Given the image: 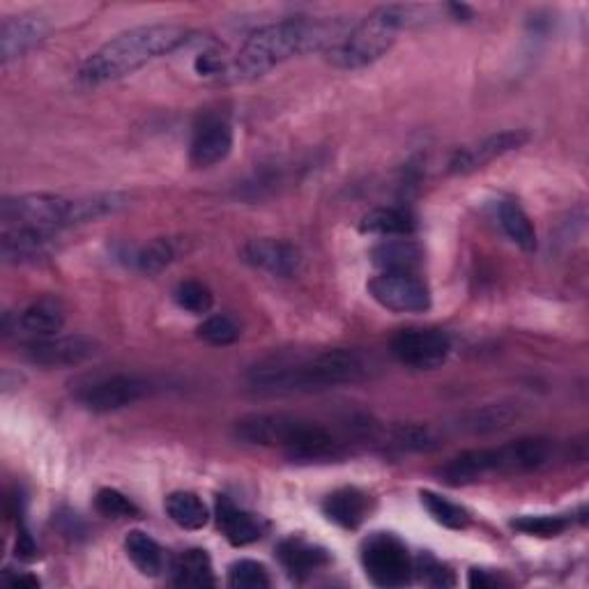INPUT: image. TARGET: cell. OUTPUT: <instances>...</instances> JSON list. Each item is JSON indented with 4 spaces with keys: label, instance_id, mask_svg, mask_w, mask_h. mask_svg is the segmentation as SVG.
<instances>
[{
    "label": "cell",
    "instance_id": "cell-1",
    "mask_svg": "<svg viewBox=\"0 0 589 589\" xmlns=\"http://www.w3.org/2000/svg\"><path fill=\"white\" fill-rule=\"evenodd\" d=\"M378 364L366 352L334 348L304 358H281L253 366L247 376L251 389L261 394H309L339 385L371 378Z\"/></svg>",
    "mask_w": 589,
    "mask_h": 589
},
{
    "label": "cell",
    "instance_id": "cell-2",
    "mask_svg": "<svg viewBox=\"0 0 589 589\" xmlns=\"http://www.w3.org/2000/svg\"><path fill=\"white\" fill-rule=\"evenodd\" d=\"M343 35L346 33L334 24L313 22V18H288V22L267 24L253 30L235 58H230L228 84L251 82L294 55L323 49L329 51L341 42Z\"/></svg>",
    "mask_w": 589,
    "mask_h": 589
},
{
    "label": "cell",
    "instance_id": "cell-3",
    "mask_svg": "<svg viewBox=\"0 0 589 589\" xmlns=\"http://www.w3.org/2000/svg\"><path fill=\"white\" fill-rule=\"evenodd\" d=\"M189 30L175 24H150L131 28L109 39L78 70V82L86 86H104L117 82L156 58L175 53L189 42Z\"/></svg>",
    "mask_w": 589,
    "mask_h": 589
},
{
    "label": "cell",
    "instance_id": "cell-4",
    "mask_svg": "<svg viewBox=\"0 0 589 589\" xmlns=\"http://www.w3.org/2000/svg\"><path fill=\"white\" fill-rule=\"evenodd\" d=\"M422 8L415 5H385L371 12L358 26L346 30L339 45L327 51V61L339 70L368 67L397 45V35L417 22Z\"/></svg>",
    "mask_w": 589,
    "mask_h": 589
},
{
    "label": "cell",
    "instance_id": "cell-5",
    "mask_svg": "<svg viewBox=\"0 0 589 589\" xmlns=\"http://www.w3.org/2000/svg\"><path fill=\"white\" fill-rule=\"evenodd\" d=\"M362 564L366 576L378 587H403L415 574V562H412L405 543L387 532H376L364 541Z\"/></svg>",
    "mask_w": 589,
    "mask_h": 589
},
{
    "label": "cell",
    "instance_id": "cell-6",
    "mask_svg": "<svg viewBox=\"0 0 589 589\" xmlns=\"http://www.w3.org/2000/svg\"><path fill=\"white\" fill-rule=\"evenodd\" d=\"M72 199L55 193H24L3 201V222L10 228L58 230L70 226Z\"/></svg>",
    "mask_w": 589,
    "mask_h": 589
},
{
    "label": "cell",
    "instance_id": "cell-7",
    "mask_svg": "<svg viewBox=\"0 0 589 589\" xmlns=\"http://www.w3.org/2000/svg\"><path fill=\"white\" fill-rule=\"evenodd\" d=\"M306 426V419L286 415V412H261L235 422L233 434L240 442L251 447H267L286 451Z\"/></svg>",
    "mask_w": 589,
    "mask_h": 589
},
{
    "label": "cell",
    "instance_id": "cell-8",
    "mask_svg": "<svg viewBox=\"0 0 589 589\" xmlns=\"http://www.w3.org/2000/svg\"><path fill=\"white\" fill-rule=\"evenodd\" d=\"M371 298L394 313H424L430 309V290L415 274L383 272L368 281Z\"/></svg>",
    "mask_w": 589,
    "mask_h": 589
},
{
    "label": "cell",
    "instance_id": "cell-9",
    "mask_svg": "<svg viewBox=\"0 0 589 589\" xmlns=\"http://www.w3.org/2000/svg\"><path fill=\"white\" fill-rule=\"evenodd\" d=\"M451 352V341L440 329H403L391 339V355L417 371L440 368Z\"/></svg>",
    "mask_w": 589,
    "mask_h": 589
},
{
    "label": "cell",
    "instance_id": "cell-10",
    "mask_svg": "<svg viewBox=\"0 0 589 589\" xmlns=\"http://www.w3.org/2000/svg\"><path fill=\"white\" fill-rule=\"evenodd\" d=\"M100 343L84 334H70V337H47V339H33L26 346L28 362L42 366V368H74L90 362Z\"/></svg>",
    "mask_w": 589,
    "mask_h": 589
},
{
    "label": "cell",
    "instance_id": "cell-11",
    "mask_svg": "<svg viewBox=\"0 0 589 589\" xmlns=\"http://www.w3.org/2000/svg\"><path fill=\"white\" fill-rule=\"evenodd\" d=\"M152 391V385L136 376H111L95 380L78 391V403L90 412H115L139 403Z\"/></svg>",
    "mask_w": 589,
    "mask_h": 589
},
{
    "label": "cell",
    "instance_id": "cell-12",
    "mask_svg": "<svg viewBox=\"0 0 589 589\" xmlns=\"http://www.w3.org/2000/svg\"><path fill=\"white\" fill-rule=\"evenodd\" d=\"M233 150V127L222 115H201L193 125L189 160L196 168H210L224 162Z\"/></svg>",
    "mask_w": 589,
    "mask_h": 589
},
{
    "label": "cell",
    "instance_id": "cell-13",
    "mask_svg": "<svg viewBox=\"0 0 589 589\" xmlns=\"http://www.w3.org/2000/svg\"><path fill=\"white\" fill-rule=\"evenodd\" d=\"M523 417V403L500 401L469 408L454 419V428L467 436H490L514 426Z\"/></svg>",
    "mask_w": 589,
    "mask_h": 589
},
{
    "label": "cell",
    "instance_id": "cell-14",
    "mask_svg": "<svg viewBox=\"0 0 589 589\" xmlns=\"http://www.w3.org/2000/svg\"><path fill=\"white\" fill-rule=\"evenodd\" d=\"M242 253L249 265L270 272L274 274V277H281V279L294 277L302 267L300 249L284 240H270V238L251 240Z\"/></svg>",
    "mask_w": 589,
    "mask_h": 589
},
{
    "label": "cell",
    "instance_id": "cell-15",
    "mask_svg": "<svg viewBox=\"0 0 589 589\" xmlns=\"http://www.w3.org/2000/svg\"><path fill=\"white\" fill-rule=\"evenodd\" d=\"M527 141H529V134L523 129H509V131L493 134L475 148L459 150L454 156H451L449 171L451 173H469L475 168H481L484 164H490L493 160H498V156H504L506 152H514V150L523 148Z\"/></svg>",
    "mask_w": 589,
    "mask_h": 589
},
{
    "label": "cell",
    "instance_id": "cell-16",
    "mask_svg": "<svg viewBox=\"0 0 589 589\" xmlns=\"http://www.w3.org/2000/svg\"><path fill=\"white\" fill-rule=\"evenodd\" d=\"M49 33V24L42 16L35 14H18L8 16L3 26H0V55L3 63L16 61L33 47H37Z\"/></svg>",
    "mask_w": 589,
    "mask_h": 589
},
{
    "label": "cell",
    "instance_id": "cell-17",
    "mask_svg": "<svg viewBox=\"0 0 589 589\" xmlns=\"http://www.w3.org/2000/svg\"><path fill=\"white\" fill-rule=\"evenodd\" d=\"M55 249V230L45 228H8L0 251L8 263H35L47 259Z\"/></svg>",
    "mask_w": 589,
    "mask_h": 589
},
{
    "label": "cell",
    "instance_id": "cell-18",
    "mask_svg": "<svg viewBox=\"0 0 589 589\" xmlns=\"http://www.w3.org/2000/svg\"><path fill=\"white\" fill-rule=\"evenodd\" d=\"M277 555L281 566L286 568V574L292 580H304L313 572L329 564V553L321 546H313L300 537H290L284 539L277 548Z\"/></svg>",
    "mask_w": 589,
    "mask_h": 589
},
{
    "label": "cell",
    "instance_id": "cell-19",
    "mask_svg": "<svg viewBox=\"0 0 589 589\" xmlns=\"http://www.w3.org/2000/svg\"><path fill=\"white\" fill-rule=\"evenodd\" d=\"M217 525L222 529V535L233 546H249L253 541H259L265 532V525L259 516L235 506L226 496H220L217 500Z\"/></svg>",
    "mask_w": 589,
    "mask_h": 589
},
{
    "label": "cell",
    "instance_id": "cell-20",
    "mask_svg": "<svg viewBox=\"0 0 589 589\" xmlns=\"http://www.w3.org/2000/svg\"><path fill=\"white\" fill-rule=\"evenodd\" d=\"M371 512V500L360 488H339L323 502V514L343 529H358Z\"/></svg>",
    "mask_w": 589,
    "mask_h": 589
},
{
    "label": "cell",
    "instance_id": "cell-21",
    "mask_svg": "<svg viewBox=\"0 0 589 589\" xmlns=\"http://www.w3.org/2000/svg\"><path fill=\"white\" fill-rule=\"evenodd\" d=\"M373 265L383 272H399V274H415L422 265V249L405 238H387L371 251Z\"/></svg>",
    "mask_w": 589,
    "mask_h": 589
},
{
    "label": "cell",
    "instance_id": "cell-22",
    "mask_svg": "<svg viewBox=\"0 0 589 589\" xmlns=\"http://www.w3.org/2000/svg\"><path fill=\"white\" fill-rule=\"evenodd\" d=\"M65 325V309L55 300H39L16 316V329L22 327L33 339L55 337Z\"/></svg>",
    "mask_w": 589,
    "mask_h": 589
},
{
    "label": "cell",
    "instance_id": "cell-23",
    "mask_svg": "<svg viewBox=\"0 0 589 589\" xmlns=\"http://www.w3.org/2000/svg\"><path fill=\"white\" fill-rule=\"evenodd\" d=\"M415 217L405 208H376L364 214L360 222V230L368 235H380V238H408L415 233Z\"/></svg>",
    "mask_w": 589,
    "mask_h": 589
},
{
    "label": "cell",
    "instance_id": "cell-24",
    "mask_svg": "<svg viewBox=\"0 0 589 589\" xmlns=\"http://www.w3.org/2000/svg\"><path fill=\"white\" fill-rule=\"evenodd\" d=\"M127 205H129V196L117 193V191H104V193L84 196V199H72L70 226L100 222L104 217H111V214L125 210Z\"/></svg>",
    "mask_w": 589,
    "mask_h": 589
},
{
    "label": "cell",
    "instance_id": "cell-25",
    "mask_svg": "<svg viewBox=\"0 0 589 589\" xmlns=\"http://www.w3.org/2000/svg\"><path fill=\"white\" fill-rule=\"evenodd\" d=\"M173 582L178 587H214L212 560L203 548H189L173 562Z\"/></svg>",
    "mask_w": 589,
    "mask_h": 589
},
{
    "label": "cell",
    "instance_id": "cell-26",
    "mask_svg": "<svg viewBox=\"0 0 589 589\" xmlns=\"http://www.w3.org/2000/svg\"><path fill=\"white\" fill-rule=\"evenodd\" d=\"M376 440H385V444L401 451H430L440 444L436 430L422 424H394L387 430L378 428Z\"/></svg>",
    "mask_w": 589,
    "mask_h": 589
},
{
    "label": "cell",
    "instance_id": "cell-27",
    "mask_svg": "<svg viewBox=\"0 0 589 589\" xmlns=\"http://www.w3.org/2000/svg\"><path fill=\"white\" fill-rule=\"evenodd\" d=\"M125 551L131 564L139 568L143 576H160L164 572V551L150 535L141 532V529H131L125 539Z\"/></svg>",
    "mask_w": 589,
    "mask_h": 589
},
{
    "label": "cell",
    "instance_id": "cell-28",
    "mask_svg": "<svg viewBox=\"0 0 589 589\" xmlns=\"http://www.w3.org/2000/svg\"><path fill=\"white\" fill-rule=\"evenodd\" d=\"M166 514L183 529H201L210 521L205 502L189 490H175L166 498Z\"/></svg>",
    "mask_w": 589,
    "mask_h": 589
},
{
    "label": "cell",
    "instance_id": "cell-29",
    "mask_svg": "<svg viewBox=\"0 0 589 589\" xmlns=\"http://www.w3.org/2000/svg\"><path fill=\"white\" fill-rule=\"evenodd\" d=\"M500 214V226L509 235L516 247L523 251H535L537 249V230L529 222L527 212L516 201H502L498 208Z\"/></svg>",
    "mask_w": 589,
    "mask_h": 589
},
{
    "label": "cell",
    "instance_id": "cell-30",
    "mask_svg": "<svg viewBox=\"0 0 589 589\" xmlns=\"http://www.w3.org/2000/svg\"><path fill=\"white\" fill-rule=\"evenodd\" d=\"M422 504L428 512V516L436 523H440L447 529H465L469 525V514L463 506L449 502L447 498L434 493V490H422L419 493Z\"/></svg>",
    "mask_w": 589,
    "mask_h": 589
},
{
    "label": "cell",
    "instance_id": "cell-31",
    "mask_svg": "<svg viewBox=\"0 0 589 589\" xmlns=\"http://www.w3.org/2000/svg\"><path fill=\"white\" fill-rule=\"evenodd\" d=\"M175 261V247L171 240H154L134 251L131 265L143 274H156Z\"/></svg>",
    "mask_w": 589,
    "mask_h": 589
},
{
    "label": "cell",
    "instance_id": "cell-32",
    "mask_svg": "<svg viewBox=\"0 0 589 589\" xmlns=\"http://www.w3.org/2000/svg\"><path fill=\"white\" fill-rule=\"evenodd\" d=\"M228 585L235 589H263L270 587L267 568L256 560H238L228 566Z\"/></svg>",
    "mask_w": 589,
    "mask_h": 589
},
{
    "label": "cell",
    "instance_id": "cell-33",
    "mask_svg": "<svg viewBox=\"0 0 589 589\" xmlns=\"http://www.w3.org/2000/svg\"><path fill=\"white\" fill-rule=\"evenodd\" d=\"M173 298H175V302H178L180 309L193 313V316H203V313H208L214 304L212 290L201 281L178 284V288H175V292H173Z\"/></svg>",
    "mask_w": 589,
    "mask_h": 589
},
{
    "label": "cell",
    "instance_id": "cell-34",
    "mask_svg": "<svg viewBox=\"0 0 589 589\" xmlns=\"http://www.w3.org/2000/svg\"><path fill=\"white\" fill-rule=\"evenodd\" d=\"M95 506H97V512L106 518H136L141 514L139 506L115 488H102L95 498Z\"/></svg>",
    "mask_w": 589,
    "mask_h": 589
},
{
    "label": "cell",
    "instance_id": "cell-35",
    "mask_svg": "<svg viewBox=\"0 0 589 589\" xmlns=\"http://www.w3.org/2000/svg\"><path fill=\"white\" fill-rule=\"evenodd\" d=\"M199 339L210 346H230L240 339V327L228 316H210L199 327Z\"/></svg>",
    "mask_w": 589,
    "mask_h": 589
},
{
    "label": "cell",
    "instance_id": "cell-36",
    "mask_svg": "<svg viewBox=\"0 0 589 589\" xmlns=\"http://www.w3.org/2000/svg\"><path fill=\"white\" fill-rule=\"evenodd\" d=\"M512 527L527 537L551 539L564 532L568 527V521L564 516H521L512 523Z\"/></svg>",
    "mask_w": 589,
    "mask_h": 589
},
{
    "label": "cell",
    "instance_id": "cell-37",
    "mask_svg": "<svg viewBox=\"0 0 589 589\" xmlns=\"http://www.w3.org/2000/svg\"><path fill=\"white\" fill-rule=\"evenodd\" d=\"M415 572H419V578L430 587H451L456 582L444 564H440L438 560L428 557V555L419 560V564L415 566Z\"/></svg>",
    "mask_w": 589,
    "mask_h": 589
},
{
    "label": "cell",
    "instance_id": "cell-38",
    "mask_svg": "<svg viewBox=\"0 0 589 589\" xmlns=\"http://www.w3.org/2000/svg\"><path fill=\"white\" fill-rule=\"evenodd\" d=\"M14 551H16V557H22L26 562L37 560V543L30 537V532L26 529L24 521L18 523V537H16V548H14Z\"/></svg>",
    "mask_w": 589,
    "mask_h": 589
},
{
    "label": "cell",
    "instance_id": "cell-39",
    "mask_svg": "<svg viewBox=\"0 0 589 589\" xmlns=\"http://www.w3.org/2000/svg\"><path fill=\"white\" fill-rule=\"evenodd\" d=\"M467 585L473 589H493V587H500L502 580L493 574L481 572V568H473V572H469V576H467Z\"/></svg>",
    "mask_w": 589,
    "mask_h": 589
},
{
    "label": "cell",
    "instance_id": "cell-40",
    "mask_svg": "<svg viewBox=\"0 0 589 589\" xmlns=\"http://www.w3.org/2000/svg\"><path fill=\"white\" fill-rule=\"evenodd\" d=\"M5 582L12 587H39V580L28 574H16V576H5Z\"/></svg>",
    "mask_w": 589,
    "mask_h": 589
},
{
    "label": "cell",
    "instance_id": "cell-41",
    "mask_svg": "<svg viewBox=\"0 0 589 589\" xmlns=\"http://www.w3.org/2000/svg\"><path fill=\"white\" fill-rule=\"evenodd\" d=\"M447 10L451 14H454V18H459V22H461V16H473V12H469L465 5H454V3H451V5H447Z\"/></svg>",
    "mask_w": 589,
    "mask_h": 589
}]
</instances>
